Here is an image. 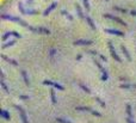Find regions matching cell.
Segmentation results:
<instances>
[{
	"label": "cell",
	"mask_w": 136,
	"mask_h": 123,
	"mask_svg": "<svg viewBox=\"0 0 136 123\" xmlns=\"http://www.w3.org/2000/svg\"><path fill=\"white\" fill-rule=\"evenodd\" d=\"M1 18L4 19V20H11V22H16V23H19L22 26H24V28H26L28 30H31L34 31V32H37V28H32L31 25H29L26 22H24L23 19H20V18H18V17H14V16H10V14H1Z\"/></svg>",
	"instance_id": "1"
},
{
	"label": "cell",
	"mask_w": 136,
	"mask_h": 123,
	"mask_svg": "<svg viewBox=\"0 0 136 123\" xmlns=\"http://www.w3.org/2000/svg\"><path fill=\"white\" fill-rule=\"evenodd\" d=\"M107 44H109V47H110V53H111V56L116 60L117 62H122V60H121V58L118 56V54L116 53V50H115V47H113V44H112V42L111 41H109L107 42Z\"/></svg>",
	"instance_id": "2"
},
{
	"label": "cell",
	"mask_w": 136,
	"mask_h": 123,
	"mask_svg": "<svg viewBox=\"0 0 136 123\" xmlns=\"http://www.w3.org/2000/svg\"><path fill=\"white\" fill-rule=\"evenodd\" d=\"M104 18H109V19H111V20H113V22H116V23L121 24V25H124V26H127V23H125L124 20H122V19H119L118 17H115V16H112V14H109V13H106V14H104Z\"/></svg>",
	"instance_id": "3"
},
{
	"label": "cell",
	"mask_w": 136,
	"mask_h": 123,
	"mask_svg": "<svg viewBox=\"0 0 136 123\" xmlns=\"http://www.w3.org/2000/svg\"><path fill=\"white\" fill-rule=\"evenodd\" d=\"M14 108L19 111V115H20V118H22V121L23 123H29L28 121V118H26V114H25V111H24V109L20 106V105H14Z\"/></svg>",
	"instance_id": "4"
},
{
	"label": "cell",
	"mask_w": 136,
	"mask_h": 123,
	"mask_svg": "<svg viewBox=\"0 0 136 123\" xmlns=\"http://www.w3.org/2000/svg\"><path fill=\"white\" fill-rule=\"evenodd\" d=\"M93 42L92 41H88V39H78V41H74L73 44L74 45H91Z\"/></svg>",
	"instance_id": "5"
},
{
	"label": "cell",
	"mask_w": 136,
	"mask_h": 123,
	"mask_svg": "<svg viewBox=\"0 0 136 123\" xmlns=\"http://www.w3.org/2000/svg\"><path fill=\"white\" fill-rule=\"evenodd\" d=\"M105 32L106 33H110V35H115V36H119V37H123L124 36V32H122V31L119 30H113V29H105Z\"/></svg>",
	"instance_id": "6"
},
{
	"label": "cell",
	"mask_w": 136,
	"mask_h": 123,
	"mask_svg": "<svg viewBox=\"0 0 136 123\" xmlns=\"http://www.w3.org/2000/svg\"><path fill=\"white\" fill-rule=\"evenodd\" d=\"M10 36H16L17 38H20V37H22V35H20V33H18V32H16V31H10V32L4 33V36H2V41H6Z\"/></svg>",
	"instance_id": "7"
},
{
	"label": "cell",
	"mask_w": 136,
	"mask_h": 123,
	"mask_svg": "<svg viewBox=\"0 0 136 123\" xmlns=\"http://www.w3.org/2000/svg\"><path fill=\"white\" fill-rule=\"evenodd\" d=\"M0 116L4 117L6 121H10V120H11V115H10V112H8L7 110H4V109L0 110Z\"/></svg>",
	"instance_id": "8"
},
{
	"label": "cell",
	"mask_w": 136,
	"mask_h": 123,
	"mask_svg": "<svg viewBox=\"0 0 136 123\" xmlns=\"http://www.w3.org/2000/svg\"><path fill=\"white\" fill-rule=\"evenodd\" d=\"M56 6H57V2H53V4H51V5H50V6H49V7H48L44 12H43V16H48V14H49V13H50V12H51V11H53Z\"/></svg>",
	"instance_id": "9"
},
{
	"label": "cell",
	"mask_w": 136,
	"mask_h": 123,
	"mask_svg": "<svg viewBox=\"0 0 136 123\" xmlns=\"http://www.w3.org/2000/svg\"><path fill=\"white\" fill-rule=\"evenodd\" d=\"M85 20L87 22V24L90 25V28L92 29V30H96L97 28H96V25H94V23H93V20H92V18L91 17H88V16H86L85 17Z\"/></svg>",
	"instance_id": "10"
},
{
	"label": "cell",
	"mask_w": 136,
	"mask_h": 123,
	"mask_svg": "<svg viewBox=\"0 0 136 123\" xmlns=\"http://www.w3.org/2000/svg\"><path fill=\"white\" fill-rule=\"evenodd\" d=\"M121 49H122V52H123L124 56L127 58V60H128V61H131V56H130V54H129V52H128L127 47H124V45H121Z\"/></svg>",
	"instance_id": "11"
},
{
	"label": "cell",
	"mask_w": 136,
	"mask_h": 123,
	"mask_svg": "<svg viewBox=\"0 0 136 123\" xmlns=\"http://www.w3.org/2000/svg\"><path fill=\"white\" fill-rule=\"evenodd\" d=\"M20 73H22V77H23V79H24V83H25V85H26V86H29V85H30V80H29L28 73H26L25 71H22Z\"/></svg>",
	"instance_id": "12"
},
{
	"label": "cell",
	"mask_w": 136,
	"mask_h": 123,
	"mask_svg": "<svg viewBox=\"0 0 136 123\" xmlns=\"http://www.w3.org/2000/svg\"><path fill=\"white\" fill-rule=\"evenodd\" d=\"M1 56H2V59H4L5 61H7L8 63H11V65H13V66H16V67L18 66V62L17 61H14V60H12V59H8L6 55H1Z\"/></svg>",
	"instance_id": "13"
},
{
	"label": "cell",
	"mask_w": 136,
	"mask_h": 123,
	"mask_svg": "<svg viewBox=\"0 0 136 123\" xmlns=\"http://www.w3.org/2000/svg\"><path fill=\"white\" fill-rule=\"evenodd\" d=\"M50 97H51V102H53V104H56V103H57V99H56V94H55L54 89L50 90Z\"/></svg>",
	"instance_id": "14"
},
{
	"label": "cell",
	"mask_w": 136,
	"mask_h": 123,
	"mask_svg": "<svg viewBox=\"0 0 136 123\" xmlns=\"http://www.w3.org/2000/svg\"><path fill=\"white\" fill-rule=\"evenodd\" d=\"M76 12H78V14H79L80 19H85V16H84V13H82L81 7H80V5H79V4H76Z\"/></svg>",
	"instance_id": "15"
},
{
	"label": "cell",
	"mask_w": 136,
	"mask_h": 123,
	"mask_svg": "<svg viewBox=\"0 0 136 123\" xmlns=\"http://www.w3.org/2000/svg\"><path fill=\"white\" fill-rule=\"evenodd\" d=\"M14 44H16V41H10V42H7V43H4V44H2V48L6 49V48H10V47H12V45H14Z\"/></svg>",
	"instance_id": "16"
},
{
	"label": "cell",
	"mask_w": 136,
	"mask_h": 123,
	"mask_svg": "<svg viewBox=\"0 0 136 123\" xmlns=\"http://www.w3.org/2000/svg\"><path fill=\"white\" fill-rule=\"evenodd\" d=\"M75 109H76L78 111H92V109L88 108V106H76Z\"/></svg>",
	"instance_id": "17"
},
{
	"label": "cell",
	"mask_w": 136,
	"mask_h": 123,
	"mask_svg": "<svg viewBox=\"0 0 136 123\" xmlns=\"http://www.w3.org/2000/svg\"><path fill=\"white\" fill-rule=\"evenodd\" d=\"M37 32H39V33H45V35H49L50 33V31L48 30V29H45V28H37Z\"/></svg>",
	"instance_id": "18"
},
{
	"label": "cell",
	"mask_w": 136,
	"mask_h": 123,
	"mask_svg": "<svg viewBox=\"0 0 136 123\" xmlns=\"http://www.w3.org/2000/svg\"><path fill=\"white\" fill-rule=\"evenodd\" d=\"M18 8H19V11H20V13H22V14H26V10H24L23 2H20V1H19V4H18Z\"/></svg>",
	"instance_id": "19"
},
{
	"label": "cell",
	"mask_w": 136,
	"mask_h": 123,
	"mask_svg": "<svg viewBox=\"0 0 136 123\" xmlns=\"http://www.w3.org/2000/svg\"><path fill=\"white\" fill-rule=\"evenodd\" d=\"M127 114H128V117H133V112H131V105L130 104H127Z\"/></svg>",
	"instance_id": "20"
},
{
	"label": "cell",
	"mask_w": 136,
	"mask_h": 123,
	"mask_svg": "<svg viewBox=\"0 0 136 123\" xmlns=\"http://www.w3.org/2000/svg\"><path fill=\"white\" fill-rule=\"evenodd\" d=\"M93 61H94V63H96V66H97V67H98V68H99V69H100V71H102V73H103V72H104V71H105V69H104V68H103V66H102V65H100V62L98 61V60H97V59H96V58H94V59H93Z\"/></svg>",
	"instance_id": "21"
},
{
	"label": "cell",
	"mask_w": 136,
	"mask_h": 123,
	"mask_svg": "<svg viewBox=\"0 0 136 123\" xmlns=\"http://www.w3.org/2000/svg\"><path fill=\"white\" fill-rule=\"evenodd\" d=\"M1 87H2L4 90H5V92H6V93H8V94H10V89L7 87V85L5 84V81H4V80H1Z\"/></svg>",
	"instance_id": "22"
},
{
	"label": "cell",
	"mask_w": 136,
	"mask_h": 123,
	"mask_svg": "<svg viewBox=\"0 0 136 123\" xmlns=\"http://www.w3.org/2000/svg\"><path fill=\"white\" fill-rule=\"evenodd\" d=\"M61 13H62L63 16H66V17H67L69 20H73V17H72V14H69V13H68L66 10H62V11H61Z\"/></svg>",
	"instance_id": "23"
},
{
	"label": "cell",
	"mask_w": 136,
	"mask_h": 123,
	"mask_svg": "<svg viewBox=\"0 0 136 123\" xmlns=\"http://www.w3.org/2000/svg\"><path fill=\"white\" fill-rule=\"evenodd\" d=\"M79 86H80V87H81V89H82V90H84L86 93H91V90H90L86 85H84V84H79Z\"/></svg>",
	"instance_id": "24"
},
{
	"label": "cell",
	"mask_w": 136,
	"mask_h": 123,
	"mask_svg": "<svg viewBox=\"0 0 136 123\" xmlns=\"http://www.w3.org/2000/svg\"><path fill=\"white\" fill-rule=\"evenodd\" d=\"M55 89H57V90H60V91H63L65 90V87L62 86V85H60V84H57V83H54V85H53Z\"/></svg>",
	"instance_id": "25"
},
{
	"label": "cell",
	"mask_w": 136,
	"mask_h": 123,
	"mask_svg": "<svg viewBox=\"0 0 136 123\" xmlns=\"http://www.w3.org/2000/svg\"><path fill=\"white\" fill-rule=\"evenodd\" d=\"M96 102H98V103H99V105H100V106H103V108H105V106H106L105 102H103L99 97H96Z\"/></svg>",
	"instance_id": "26"
},
{
	"label": "cell",
	"mask_w": 136,
	"mask_h": 123,
	"mask_svg": "<svg viewBox=\"0 0 136 123\" xmlns=\"http://www.w3.org/2000/svg\"><path fill=\"white\" fill-rule=\"evenodd\" d=\"M82 2H84V5H85L86 11H90V10H91V7H90V2H88V0H82Z\"/></svg>",
	"instance_id": "27"
},
{
	"label": "cell",
	"mask_w": 136,
	"mask_h": 123,
	"mask_svg": "<svg viewBox=\"0 0 136 123\" xmlns=\"http://www.w3.org/2000/svg\"><path fill=\"white\" fill-rule=\"evenodd\" d=\"M107 78H109V75H107V72H106V71H104V72H103L102 80H104V81H106V80H107Z\"/></svg>",
	"instance_id": "28"
},
{
	"label": "cell",
	"mask_w": 136,
	"mask_h": 123,
	"mask_svg": "<svg viewBox=\"0 0 136 123\" xmlns=\"http://www.w3.org/2000/svg\"><path fill=\"white\" fill-rule=\"evenodd\" d=\"M119 87H121V89H131L133 85H130V84H123V85H121Z\"/></svg>",
	"instance_id": "29"
},
{
	"label": "cell",
	"mask_w": 136,
	"mask_h": 123,
	"mask_svg": "<svg viewBox=\"0 0 136 123\" xmlns=\"http://www.w3.org/2000/svg\"><path fill=\"white\" fill-rule=\"evenodd\" d=\"M113 8H115L116 11H119V12H123V13H127V12H128L125 8H121V7H117V6H116V7H113Z\"/></svg>",
	"instance_id": "30"
},
{
	"label": "cell",
	"mask_w": 136,
	"mask_h": 123,
	"mask_svg": "<svg viewBox=\"0 0 136 123\" xmlns=\"http://www.w3.org/2000/svg\"><path fill=\"white\" fill-rule=\"evenodd\" d=\"M43 84H44V85H48V86H53V85H54V83H53L51 80H44Z\"/></svg>",
	"instance_id": "31"
},
{
	"label": "cell",
	"mask_w": 136,
	"mask_h": 123,
	"mask_svg": "<svg viewBox=\"0 0 136 123\" xmlns=\"http://www.w3.org/2000/svg\"><path fill=\"white\" fill-rule=\"evenodd\" d=\"M91 112H92V115H94V116H97V117H102V114L98 112V111H96V110H92Z\"/></svg>",
	"instance_id": "32"
},
{
	"label": "cell",
	"mask_w": 136,
	"mask_h": 123,
	"mask_svg": "<svg viewBox=\"0 0 136 123\" xmlns=\"http://www.w3.org/2000/svg\"><path fill=\"white\" fill-rule=\"evenodd\" d=\"M56 52H57L56 49H51V50H50V53H49V56H50V58H54V55L56 54Z\"/></svg>",
	"instance_id": "33"
},
{
	"label": "cell",
	"mask_w": 136,
	"mask_h": 123,
	"mask_svg": "<svg viewBox=\"0 0 136 123\" xmlns=\"http://www.w3.org/2000/svg\"><path fill=\"white\" fill-rule=\"evenodd\" d=\"M56 121H57L59 123H70L69 121H66V120H63V118H60V117L56 118Z\"/></svg>",
	"instance_id": "34"
},
{
	"label": "cell",
	"mask_w": 136,
	"mask_h": 123,
	"mask_svg": "<svg viewBox=\"0 0 136 123\" xmlns=\"http://www.w3.org/2000/svg\"><path fill=\"white\" fill-rule=\"evenodd\" d=\"M19 99H22V100H26V99H29V96H19Z\"/></svg>",
	"instance_id": "35"
},
{
	"label": "cell",
	"mask_w": 136,
	"mask_h": 123,
	"mask_svg": "<svg viewBox=\"0 0 136 123\" xmlns=\"http://www.w3.org/2000/svg\"><path fill=\"white\" fill-rule=\"evenodd\" d=\"M98 56H99V58H100V60H102V61H105V62H106V60H107V59H106V58H105V56H104V55H102V54H99V55H98Z\"/></svg>",
	"instance_id": "36"
},
{
	"label": "cell",
	"mask_w": 136,
	"mask_h": 123,
	"mask_svg": "<svg viewBox=\"0 0 136 123\" xmlns=\"http://www.w3.org/2000/svg\"><path fill=\"white\" fill-rule=\"evenodd\" d=\"M127 123H135V121H134L131 117H128V118H127Z\"/></svg>",
	"instance_id": "37"
},
{
	"label": "cell",
	"mask_w": 136,
	"mask_h": 123,
	"mask_svg": "<svg viewBox=\"0 0 136 123\" xmlns=\"http://www.w3.org/2000/svg\"><path fill=\"white\" fill-rule=\"evenodd\" d=\"M26 4H28L29 6H32V5H34V0H26Z\"/></svg>",
	"instance_id": "38"
},
{
	"label": "cell",
	"mask_w": 136,
	"mask_h": 123,
	"mask_svg": "<svg viewBox=\"0 0 136 123\" xmlns=\"http://www.w3.org/2000/svg\"><path fill=\"white\" fill-rule=\"evenodd\" d=\"M88 53H90V54H93V55H99V54H98V53H97L96 50H90Z\"/></svg>",
	"instance_id": "39"
},
{
	"label": "cell",
	"mask_w": 136,
	"mask_h": 123,
	"mask_svg": "<svg viewBox=\"0 0 136 123\" xmlns=\"http://www.w3.org/2000/svg\"><path fill=\"white\" fill-rule=\"evenodd\" d=\"M81 58H82V56H81V55H78V56H76V60H78V61H79V60H81Z\"/></svg>",
	"instance_id": "40"
},
{
	"label": "cell",
	"mask_w": 136,
	"mask_h": 123,
	"mask_svg": "<svg viewBox=\"0 0 136 123\" xmlns=\"http://www.w3.org/2000/svg\"><path fill=\"white\" fill-rule=\"evenodd\" d=\"M130 13H131V14H133V16H136V11H134V10H133V11H131V12H130Z\"/></svg>",
	"instance_id": "41"
},
{
	"label": "cell",
	"mask_w": 136,
	"mask_h": 123,
	"mask_svg": "<svg viewBox=\"0 0 136 123\" xmlns=\"http://www.w3.org/2000/svg\"><path fill=\"white\" fill-rule=\"evenodd\" d=\"M133 87H135V89H136V85H133Z\"/></svg>",
	"instance_id": "42"
}]
</instances>
